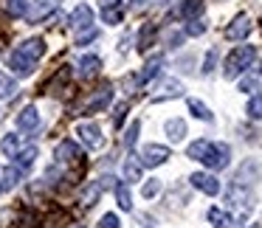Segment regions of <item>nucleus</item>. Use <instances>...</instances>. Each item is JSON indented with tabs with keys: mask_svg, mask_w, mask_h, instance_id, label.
Here are the masks:
<instances>
[{
	"mask_svg": "<svg viewBox=\"0 0 262 228\" xmlns=\"http://www.w3.org/2000/svg\"><path fill=\"white\" fill-rule=\"evenodd\" d=\"M186 155L192 161H200L203 166H209V169L220 172L228 166V161H231V149H228V144H217V141H206V138H200V141L189 144Z\"/></svg>",
	"mask_w": 262,
	"mask_h": 228,
	"instance_id": "1",
	"label": "nucleus"
},
{
	"mask_svg": "<svg viewBox=\"0 0 262 228\" xmlns=\"http://www.w3.org/2000/svg\"><path fill=\"white\" fill-rule=\"evenodd\" d=\"M254 59H256V48L254 45L234 48V51L228 54V59H226V71H223V76H226V79H237L245 68H251Z\"/></svg>",
	"mask_w": 262,
	"mask_h": 228,
	"instance_id": "2",
	"label": "nucleus"
},
{
	"mask_svg": "<svg viewBox=\"0 0 262 228\" xmlns=\"http://www.w3.org/2000/svg\"><path fill=\"white\" fill-rule=\"evenodd\" d=\"M76 135H79V141L85 144L88 149H99L104 144L102 130H99V124H93V121H85V124L76 127Z\"/></svg>",
	"mask_w": 262,
	"mask_h": 228,
	"instance_id": "3",
	"label": "nucleus"
},
{
	"mask_svg": "<svg viewBox=\"0 0 262 228\" xmlns=\"http://www.w3.org/2000/svg\"><path fill=\"white\" fill-rule=\"evenodd\" d=\"M166 158H169V147L164 144H147L141 149V166H161L166 164Z\"/></svg>",
	"mask_w": 262,
	"mask_h": 228,
	"instance_id": "4",
	"label": "nucleus"
},
{
	"mask_svg": "<svg viewBox=\"0 0 262 228\" xmlns=\"http://www.w3.org/2000/svg\"><path fill=\"white\" fill-rule=\"evenodd\" d=\"M189 183H192L194 189H200L203 194H217L220 192V180H217L214 175H209V172H194V175L189 177Z\"/></svg>",
	"mask_w": 262,
	"mask_h": 228,
	"instance_id": "5",
	"label": "nucleus"
},
{
	"mask_svg": "<svg viewBox=\"0 0 262 228\" xmlns=\"http://www.w3.org/2000/svg\"><path fill=\"white\" fill-rule=\"evenodd\" d=\"M91 23H93V9L88 6V3H79L68 17L71 29H91Z\"/></svg>",
	"mask_w": 262,
	"mask_h": 228,
	"instance_id": "6",
	"label": "nucleus"
},
{
	"mask_svg": "<svg viewBox=\"0 0 262 228\" xmlns=\"http://www.w3.org/2000/svg\"><path fill=\"white\" fill-rule=\"evenodd\" d=\"M34 65H37L34 59H29L26 54H20V51L9 54V68H12L17 76H31V74H34Z\"/></svg>",
	"mask_w": 262,
	"mask_h": 228,
	"instance_id": "7",
	"label": "nucleus"
},
{
	"mask_svg": "<svg viewBox=\"0 0 262 228\" xmlns=\"http://www.w3.org/2000/svg\"><path fill=\"white\" fill-rule=\"evenodd\" d=\"M82 158H85V155H82L79 144H74V141H62L57 147V161L59 164H79Z\"/></svg>",
	"mask_w": 262,
	"mask_h": 228,
	"instance_id": "8",
	"label": "nucleus"
},
{
	"mask_svg": "<svg viewBox=\"0 0 262 228\" xmlns=\"http://www.w3.org/2000/svg\"><path fill=\"white\" fill-rule=\"evenodd\" d=\"M110 99H113V87H110V85L99 87V90L91 96V102L85 104V113H99V110H104L110 104Z\"/></svg>",
	"mask_w": 262,
	"mask_h": 228,
	"instance_id": "9",
	"label": "nucleus"
},
{
	"mask_svg": "<svg viewBox=\"0 0 262 228\" xmlns=\"http://www.w3.org/2000/svg\"><path fill=\"white\" fill-rule=\"evenodd\" d=\"M99 68H102V59H99L96 54H88V57H82L79 62H76V74H79L82 79H91V76H96Z\"/></svg>",
	"mask_w": 262,
	"mask_h": 228,
	"instance_id": "10",
	"label": "nucleus"
},
{
	"mask_svg": "<svg viewBox=\"0 0 262 228\" xmlns=\"http://www.w3.org/2000/svg\"><path fill=\"white\" fill-rule=\"evenodd\" d=\"M17 127L20 130H37L40 127V113H37V107H23L17 113Z\"/></svg>",
	"mask_w": 262,
	"mask_h": 228,
	"instance_id": "11",
	"label": "nucleus"
},
{
	"mask_svg": "<svg viewBox=\"0 0 262 228\" xmlns=\"http://www.w3.org/2000/svg\"><path fill=\"white\" fill-rule=\"evenodd\" d=\"M183 96V85L178 79H164V85H161V93L158 96H152V102H164V99H178Z\"/></svg>",
	"mask_w": 262,
	"mask_h": 228,
	"instance_id": "12",
	"label": "nucleus"
},
{
	"mask_svg": "<svg viewBox=\"0 0 262 228\" xmlns=\"http://www.w3.org/2000/svg\"><path fill=\"white\" fill-rule=\"evenodd\" d=\"M17 51H20V54H26L29 59H34V62H37V59H40L42 54H46V42H42L40 37H31V40H26L23 45L17 48Z\"/></svg>",
	"mask_w": 262,
	"mask_h": 228,
	"instance_id": "13",
	"label": "nucleus"
},
{
	"mask_svg": "<svg viewBox=\"0 0 262 228\" xmlns=\"http://www.w3.org/2000/svg\"><path fill=\"white\" fill-rule=\"evenodd\" d=\"M248 31H251V23L245 17H237L226 29V37H228V40H243V37H248Z\"/></svg>",
	"mask_w": 262,
	"mask_h": 228,
	"instance_id": "14",
	"label": "nucleus"
},
{
	"mask_svg": "<svg viewBox=\"0 0 262 228\" xmlns=\"http://www.w3.org/2000/svg\"><path fill=\"white\" fill-rule=\"evenodd\" d=\"M161 65H164V57H152L147 65H144V71H141V74H138V82L144 85V82L155 79V76L161 74Z\"/></svg>",
	"mask_w": 262,
	"mask_h": 228,
	"instance_id": "15",
	"label": "nucleus"
},
{
	"mask_svg": "<svg viewBox=\"0 0 262 228\" xmlns=\"http://www.w3.org/2000/svg\"><path fill=\"white\" fill-rule=\"evenodd\" d=\"M23 172H26V169H20L17 164H14V166H6V169H3V180H0V183H3L6 189H14L20 180H23Z\"/></svg>",
	"mask_w": 262,
	"mask_h": 228,
	"instance_id": "16",
	"label": "nucleus"
},
{
	"mask_svg": "<svg viewBox=\"0 0 262 228\" xmlns=\"http://www.w3.org/2000/svg\"><path fill=\"white\" fill-rule=\"evenodd\" d=\"M113 192H116V200H119V209L130 211V209H133V197H130V189H127V183H116Z\"/></svg>",
	"mask_w": 262,
	"mask_h": 228,
	"instance_id": "17",
	"label": "nucleus"
},
{
	"mask_svg": "<svg viewBox=\"0 0 262 228\" xmlns=\"http://www.w3.org/2000/svg\"><path fill=\"white\" fill-rule=\"evenodd\" d=\"M124 177H127V183L141 180V164H138V158H133V155L124 161Z\"/></svg>",
	"mask_w": 262,
	"mask_h": 228,
	"instance_id": "18",
	"label": "nucleus"
},
{
	"mask_svg": "<svg viewBox=\"0 0 262 228\" xmlns=\"http://www.w3.org/2000/svg\"><path fill=\"white\" fill-rule=\"evenodd\" d=\"M17 96V82L12 76L0 74V99H14Z\"/></svg>",
	"mask_w": 262,
	"mask_h": 228,
	"instance_id": "19",
	"label": "nucleus"
},
{
	"mask_svg": "<svg viewBox=\"0 0 262 228\" xmlns=\"http://www.w3.org/2000/svg\"><path fill=\"white\" fill-rule=\"evenodd\" d=\"M166 132H169L172 141H181V138L186 135V121L183 119H169L166 121Z\"/></svg>",
	"mask_w": 262,
	"mask_h": 228,
	"instance_id": "20",
	"label": "nucleus"
},
{
	"mask_svg": "<svg viewBox=\"0 0 262 228\" xmlns=\"http://www.w3.org/2000/svg\"><path fill=\"white\" fill-rule=\"evenodd\" d=\"M34 158H37V147H26L14 155V164H17L20 169H29V166L34 164Z\"/></svg>",
	"mask_w": 262,
	"mask_h": 228,
	"instance_id": "21",
	"label": "nucleus"
},
{
	"mask_svg": "<svg viewBox=\"0 0 262 228\" xmlns=\"http://www.w3.org/2000/svg\"><path fill=\"white\" fill-rule=\"evenodd\" d=\"M189 110H192V116H194V119H200V121H211V119H214L211 110L206 107L200 99H189Z\"/></svg>",
	"mask_w": 262,
	"mask_h": 228,
	"instance_id": "22",
	"label": "nucleus"
},
{
	"mask_svg": "<svg viewBox=\"0 0 262 228\" xmlns=\"http://www.w3.org/2000/svg\"><path fill=\"white\" fill-rule=\"evenodd\" d=\"M54 6H57V0H42V3H40L37 9H31V12H26V17H29L31 23H37V20H42V17H46V14L51 12Z\"/></svg>",
	"mask_w": 262,
	"mask_h": 228,
	"instance_id": "23",
	"label": "nucleus"
},
{
	"mask_svg": "<svg viewBox=\"0 0 262 228\" xmlns=\"http://www.w3.org/2000/svg\"><path fill=\"white\" fill-rule=\"evenodd\" d=\"M0 149H3L9 158H14V155L20 152V135H14V132H12V135H6L3 141H0Z\"/></svg>",
	"mask_w": 262,
	"mask_h": 228,
	"instance_id": "24",
	"label": "nucleus"
},
{
	"mask_svg": "<svg viewBox=\"0 0 262 228\" xmlns=\"http://www.w3.org/2000/svg\"><path fill=\"white\" fill-rule=\"evenodd\" d=\"M209 222L214 228H228L231 225V217H228L226 211H220V209H209Z\"/></svg>",
	"mask_w": 262,
	"mask_h": 228,
	"instance_id": "25",
	"label": "nucleus"
},
{
	"mask_svg": "<svg viewBox=\"0 0 262 228\" xmlns=\"http://www.w3.org/2000/svg\"><path fill=\"white\" fill-rule=\"evenodd\" d=\"M6 12L12 17H26L29 12V0H6Z\"/></svg>",
	"mask_w": 262,
	"mask_h": 228,
	"instance_id": "26",
	"label": "nucleus"
},
{
	"mask_svg": "<svg viewBox=\"0 0 262 228\" xmlns=\"http://www.w3.org/2000/svg\"><path fill=\"white\" fill-rule=\"evenodd\" d=\"M99 197H102V189H99V183H91V186L85 189V194H82V206H85V209H91V206L96 203Z\"/></svg>",
	"mask_w": 262,
	"mask_h": 228,
	"instance_id": "27",
	"label": "nucleus"
},
{
	"mask_svg": "<svg viewBox=\"0 0 262 228\" xmlns=\"http://www.w3.org/2000/svg\"><path fill=\"white\" fill-rule=\"evenodd\" d=\"M245 113H248V119L254 121H262V96H254L248 104H245Z\"/></svg>",
	"mask_w": 262,
	"mask_h": 228,
	"instance_id": "28",
	"label": "nucleus"
},
{
	"mask_svg": "<svg viewBox=\"0 0 262 228\" xmlns=\"http://www.w3.org/2000/svg\"><path fill=\"white\" fill-rule=\"evenodd\" d=\"M102 20L110 26H119L121 23V6H104L102 9Z\"/></svg>",
	"mask_w": 262,
	"mask_h": 228,
	"instance_id": "29",
	"label": "nucleus"
},
{
	"mask_svg": "<svg viewBox=\"0 0 262 228\" xmlns=\"http://www.w3.org/2000/svg\"><path fill=\"white\" fill-rule=\"evenodd\" d=\"M152 37H155V29H152V26H144L141 37H138V48H141V51H147L149 42H152Z\"/></svg>",
	"mask_w": 262,
	"mask_h": 228,
	"instance_id": "30",
	"label": "nucleus"
},
{
	"mask_svg": "<svg viewBox=\"0 0 262 228\" xmlns=\"http://www.w3.org/2000/svg\"><path fill=\"white\" fill-rule=\"evenodd\" d=\"M138 130H141V124H138V121H133L130 130L124 132V144H127V147H136V141H138Z\"/></svg>",
	"mask_w": 262,
	"mask_h": 228,
	"instance_id": "31",
	"label": "nucleus"
},
{
	"mask_svg": "<svg viewBox=\"0 0 262 228\" xmlns=\"http://www.w3.org/2000/svg\"><path fill=\"white\" fill-rule=\"evenodd\" d=\"M203 31H206L203 20H189V26H186V34H189V37H200Z\"/></svg>",
	"mask_w": 262,
	"mask_h": 228,
	"instance_id": "32",
	"label": "nucleus"
},
{
	"mask_svg": "<svg viewBox=\"0 0 262 228\" xmlns=\"http://www.w3.org/2000/svg\"><path fill=\"white\" fill-rule=\"evenodd\" d=\"M161 192V180H149V183H144V189H141V194H144V197H155V194H158Z\"/></svg>",
	"mask_w": 262,
	"mask_h": 228,
	"instance_id": "33",
	"label": "nucleus"
},
{
	"mask_svg": "<svg viewBox=\"0 0 262 228\" xmlns=\"http://www.w3.org/2000/svg\"><path fill=\"white\" fill-rule=\"evenodd\" d=\"M214 62H217V48H211L203 59V74H211V71H214Z\"/></svg>",
	"mask_w": 262,
	"mask_h": 228,
	"instance_id": "34",
	"label": "nucleus"
},
{
	"mask_svg": "<svg viewBox=\"0 0 262 228\" xmlns=\"http://www.w3.org/2000/svg\"><path fill=\"white\" fill-rule=\"evenodd\" d=\"M124 113H127V102H119V104H116V110H113V124H116V127H121Z\"/></svg>",
	"mask_w": 262,
	"mask_h": 228,
	"instance_id": "35",
	"label": "nucleus"
},
{
	"mask_svg": "<svg viewBox=\"0 0 262 228\" xmlns=\"http://www.w3.org/2000/svg\"><path fill=\"white\" fill-rule=\"evenodd\" d=\"M239 90H243V93L259 90V79H243V82H239Z\"/></svg>",
	"mask_w": 262,
	"mask_h": 228,
	"instance_id": "36",
	"label": "nucleus"
},
{
	"mask_svg": "<svg viewBox=\"0 0 262 228\" xmlns=\"http://www.w3.org/2000/svg\"><path fill=\"white\" fill-rule=\"evenodd\" d=\"M99 228H119V217H116V214H104L102 220H99Z\"/></svg>",
	"mask_w": 262,
	"mask_h": 228,
	"instance_id": "37",
	"label": "nucleus"
},
{
	"mask_svg": "<svg viewBox=\"0 0 262 228\" xmlns=\"http://www.w3.org/2000/svg\"><path fill=\"white\" fill-rule=\"evenodd\" d=\"M96 37H99V31H96V29H85V34H79V40H76V45H85V42L96 40Z\"/></svg>",
	"mask_w": 262,
	"mask_h": 228,
	"instance_id": "38",
	"label": "nucleus"
},
{
	"mask_svg": "<svg viewBox=\"0 0 262 228\" xmlns=\"http://www.w3.org/2000/svg\"><path fill=\"white\" fill-rule=\"evenodd\" d=\"M104 6H119V0H102V9Z\"/></svg>",
	"mask_w": 262,
	"mask_h": 228,
	"instance_id": "39",
	"label": "nucleus"
},
{
	"mask_svg": "<svg viewBox=\"0 0 262 228\" xmlns=\"http://www.w3.org/2000/svg\"><path fill=\"white\" fill-rule=\"evenodd\" d=\"M133 3H136V6H141V3H144V0H133Z\"/></svg>",
	"mask_w": 262,
	"mask_h": 228,
	"instance_id": "40",
	"label": "nucleus"
},
{
	"mask_svg": "<svg viewBox=\"0 0 262 228\" xmlns=\"http://www.w3.org/2000/svg\"><path fill=\"white\" fill-rule=\"evenodd\" d=\"M248 228H259V225H248Z\"/></svg>",
	"mask_w": 262,
	"mask_h": 228,
	"instance_id": "41",
	"label": "nucleus"
},
{
	"mask_svg": "<svg viewBox=\"0 0 262 228\" xmlns=\"http://www.w3.org/2000/svg\"><path fill=\"white\" fill-rule=\"evenodd\" d=\"M0 192H3V183H0Z\"/></svg>",
	"mask_w": 262,
	"mask_h": 228,
	"instance_id": "42",
	"label": "nucleus"
}]
</instances>
